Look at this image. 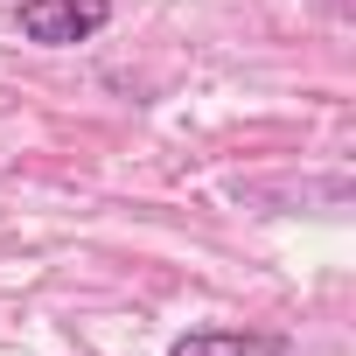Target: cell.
<instances>
[{
	"mask_svg": "<svg viewBox=\"0 0 356 356\" xmlns=\"http://www.w3.org/2000/svg\"><path fill=\"white\" fill-rule=\"evenodd\" d=\"M105 22H112V0H22V35L42 49L91 42Z\"/></svg>",
	"mask_w": 356,
	"mask_h": 356,
	"instance_id": "obj_1",
	"label": "cell"
},
{
	"mask_svg": "<svg viewBox=\"0 0 356 356\" xmlns=\"http://www.w3.org/2000/svg\"><path fill=\"white\" fill-rule=\"evenodd\" d=\"M168 356H286V335H266V328H189L175 335Z\"/></svg>",
	"mask_w": 356,
	"mask_h": 356,
	"instance_id": "obj_2",
	"label": "cell"
}]
</instances>
